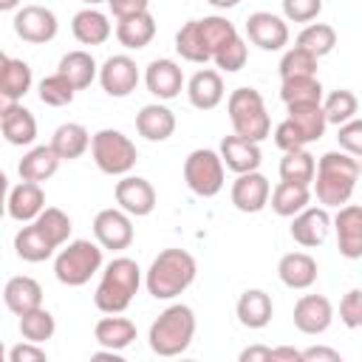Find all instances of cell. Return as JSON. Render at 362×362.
<instances>
[{"label":"cell","instance_id":"6da1fadb","mask_svg":"<svg viewBox=\"0 0 362 362\" xmlns=\"http://www.w3.org/2000/svg\"><path fill=\"white\" fill-rule=\"evenodd\" d=\"M359 181V158L345 150H331L317 161L314 195L322 206H345Z\"/></svg>","mask_w":362,"mask_h":362},{"label":"cell","instance_id":"7a4b0ae2","mask_svg":"<svg viewBox=\"0 0 362 362\" xmlns=\"http://www.w3.org/2000/svg\"><path fill=\"white\" fill-rule=\"evenodd\" d=\"M198 263L184 249H164L153 257L150 269L144 272V286L156 300H173L195 283Z\"/></svg>","mask_w":362,"mask_h":362},{"label":"cell","instance_id":"3957f363","mask_svg":"<svg viewBox=\"0 0 362 362\" xmlns=\"http://www.w3.org/2000/svg\"><path fill=\"white\" fill-rule=\"evenodd\" d=\"M141 286V269L133 257H113L93 291V303L102 314H122Z\"/></svg>","mask_w":362,"mask_h":362},{"label":"cell","instance_id":"277c9868","mask_svg":"<svg viewBox=\"0 0 362 362\" xmlns=\"http://www.w3.org/2000/svg\"><path fill=\"white\" fill-rule=\"evenodd\" d=\"M192 337H195V311L184 303H173L153 320L147 342L156 356H178L189 348Z\"/></svg>","mask_w":362,"mask_h":362},{"label":"cell","instance_id":"5b68a950","mask_svg":"<svg viewBox=\"0 0 362 362\" xmlns=\"http://www.w3.org/2000/svg\"><path fill=\"white\" fill-rule=\"evenodd\" d=\"M102 269V243L96 240H68L54 257V274L62 286H85Z\"/></svg>","mask_w":362,"mask_h":362},{"label":"cell","instance_id":"8992f818","mask_svg":"<svg viewBox=\"0 0 362 362\" xmlns=\"http://www.w3.org/2000/svg\"><path fill=\"white\" fill-rule=\"evenodd\" d=\"M226 110H229V122H232V130L249 141H263L272 130V119L266 113V105H263V96L255 90V88H238L229 93V102H226Z\"/></svg>","mask_w":362,"mask_h":362},{"label":"cell","instance_id":"52a82bcc","mask_svg":"<svg viewBox=\"0 0 362 362\" xmlns=\"http://www.w3.org/2000/svg\"><path fill=\"white\" fill-rule=\"evenodd\" d=\"M90 156H93L96 167L105 175H127L136 167V161H139L136 144L122 130H113V127H105V130L93 133Z\"/></svg>","mask_w":362,"mask_h":362},{"label":"cell","instance_id":"ba28073f","mask_svg":"<svg viewBox=\"0 0 362 362\" xmlns=\"http://www.w3.org/2000/svg\"><path fill=\"white\" fill-rule=\"evenodd\" d=\"M223 158L209 147H198L184 161V181L201 198H215L223 189Z\"/></svg>","mask_w":362,"mask_h":362},{"label":"cell","instance_id":"9c48e42d","mask_svg":"<svg viewBox=\"0 0 362 362\" xmlns=\"http://www.w3.org/2000/svg\"><path fill=\"white\" fill-rule=\"evenodd\" d=\"M133 215L124 212L122 206H107V209H99L96 218H93V238L102 243V249H110V252H122L133 243Z\"/></svg>","mask_w":362,"mask_h":362},{"label":"cell","instance_id":"30bf717a","mask_svg":"<svg viewBox=\"0 0 362 362\" xmlns=\"http://www.w3.org/2000/svg\"><path fill=\"white\" fill-rule=\"evenodd\" d=\"M14 31L20 40L31 45H45L57 37L59 23H57V14L45 6H23L14 14Z\"/></svg>","mask_w":362,"mask_h":362},{"label":"cell","instance_id":"8fae6325","mask_svg":"<svg viewBox=\"0 0 362 362\" xmlns=\"http://www.w3.org/2000/svg\"><path fill=\"white\" fill-rule=\"evenodd\" d=\"M99 85L107 96H130L139 85V68L127 54H113L99 68Z\"/></svg>","mask_w":362,"mask_h":362},{"label":"cell","instance_id":"7c38bea8","mask_svg":"<svg viewBox=\"0 0 362 362\" xmlns=\"http://www.w3.org/2000/svg\"><path fill=\"white\" fill-rule=\"evenodd\" d=\"M334 322V305L328 297L322 294H303L297 303H294V325L297 331L308 334V337H317V334H325Z\"/></svg>","mask_w":362,"mask_h":362},{"label":"cell","instance_id":"4fadbf2b","mask_svg":"<svg viewBox=\"0 0 362 362\" xmlns=\"http://www.w3.org/2000/svg\"><path fill=\"white\" fill-rule=\"evenodd\" d=\"M334 232H337V249L348 260L362 257V206L345 204L334 215Z\"/></svg>","mask_w":362,"mask_h":362},{"label":"cell","instance_id":"5bb4252c","mask_svg":"<svg viewBox=\"0 0 362 362\" xmlns=\"http://www.w3.org/2000/svg\"><path fill=\"white\" fill-rule=\"evenodd\" d=\"M246 37L263 51H280L288 42V25L272 11H255L246 20Z\"/></svg>","mask_w":362,"mask_h":362},{"label":"cell","instance_id":"9a60e30c","mask_svg":"<svg viewBox=\"0 0 362 362\" xmlns=\"http://www.w3.org/2000/svg\"><path fill=\"white\" fill-rule=\"evenodd\" d=\"M269 198H272V184H269V178H266L263 173H257V170L240 173V175L235 178V184H232V204H235V209H240V212L255 215V212H260V209L269 204Z\"/></svg>","mask_w":362,"mask_h":362},{"label":"cell","instance_id":"2e32d148","mask_svg":"<svg viewBox=\"0 0 362 362\" xmlns=\"http://www.w3.org/2000/svg\"><path fill=\"white\" fill-rule=\"evenodd\" d=\"M116 204L133 218H144L156 209V189L141 175H122V181H116Z\"/></svg>","mask_w":362,"mask_h":362},{"label":"cell","instance_id":"e0dca14e","mask_svg":"<svg viewBox=\"0 0 362 362\" xmlns=\"http://www.w3.org/2000/svg\"><path fill=\"white\" fill-rule=\"evenodd\" d=\"M331 226H334V221L328 215V206H305L303 212H297L291 218V238L300 246L314 249L328 238Z\"/></svg>","mask_w":362,"mask_h":362},{"label":"cell","instance_id":"ac0fdd59","mask_svg":"<svg viewBox=\"0 0 362 362\" xmlns=\"http://www.w3.org/2000/svg\"><path fill=\"white\" fill-rule=\"evenodd\" d=\"M0 127H3L6 141L14 147H25L37 139V119L20 102H3L0 105Z\"/></svg>","mask_w":362,"mask_h":362},{"label":"cell","instance_id":"d6986e66","mask_svg":"<svg viewBox=\"0 0 362 362\" xmlns=\"http://www.w3.org/2000/svg\"><path fill=\"white\" fill-rule=\"evenodd\" d=\"M218 153H221L226 170H232V173H238V175H240V173H252V170H257L260 161H263L260 141H249V139H243V136H238V133L223 136Z\"/></svg>","mask_w":362,"mask_h":362},{"label":"cell","instance_id":"ffe728a7","mask_svg":"<svg viewBox=\"0 0 362 362\" xmlns=\"http://www.w3.org/2000/svg\"><path fill=\"white\" fill-rule=\"evenodd\" d=\"M144 85L158 99H175L184 88V71L173 59H153L144 71Z\"/></svg>","mask_w":362,"mask_h":362},{"label":"cell","instance_id":"44dd1931","mask_svg":"<svg viewBox=\"0 0 362 362\" xmlns=\"http://www.w3.org/2000/svg\"><path fill=\"white\" fill-rule=\"evenodd\" d=\"M6 209H8V215H11L14 221H20V223L37 221V215L45 209V192H42V187H40L37 181H23V178H20V184L11 187V192H8Z\"/></svg>","mask_w":362,"mask_h":362},{"label":"cell","instance_id":"7402d4cb","mask_svg":"<svg viewBox=\"0 0 362 362\" xmlns=\"http://www.w3.org/2000/svg\"><path fill=\"white\" fill-rule=\"evenodd\" d=\"M187 96H189V105L198 107V110H212L223 102V79L218 71L212 68H201L189 76L187 82Z\"/></svg>","mask_w":362,"mask_h":362},{"label":"cell","instance_id":"603a6c76","mask_svg":"<svg viewBox=\"0 0 362 362\" xmlns=\"http://www.w3.org/2000/svg\"><path fill=\"white\" fill-rule=\"evenodd\" d=\"M277 277L283 286L303 291V288L314 286V280H317V260L308 252H288L277 263Z\"/></svg>","mask_w":362,"mask_h":362},{"label":"cell","instance_id":"cb8c5ba5","mask_svg":"<svg viewBox=\"0 0 362 362\" xmlns=\"http://www.w3.org/2000/svg\"><path fill=\"white\" fill-rule=\"evenodd\" d=\"M31 68L28 62L23 59H14V57H0V96L3 102H20L28 90H31Z\"/></svg>","mask_w":362,"mask_h":362},{"label":"cell","instance_id":"d4e9b609","mask_svg":"<svg viewBox=\"0 0 362 362\" xmlns=\"http://www.w3.org/2000/svg\"><path fill=\"white\" fill-rule=\"evenodd\" d=\"M136 130L147 141H167L175 130V113L167 105H158V102L144 105L136 113Z\"/></svg>","mask_w":362,"mask_h":362},{"label":"cell","instance_id":"484cf974","mask_svg":"<svg viewBox=\"0 0 362 362\" xmlns=\"http://www.w3.org/2000/svg\"><path fill=\"white\" fill-rule=\"evenodd\" d=\"M235 314H238V320H240L243 328H255L257 331V328H266L272 322L274 305H272V297L263 288H246L238 297Z\"/></svg>","mask_w":362,"mask_h":362},{"label":"cell","instance_id":"4316f807","mask_svg":"<svg viewBox=\"0 0 362 362\" xmlns=\"http://www.w3.org/2000/svg\"><path fill=\"white\" fill-rule=\"evenodd\" d=\"M59 156H57V150L51 147V144H40V147H31L23 158H20V164H17V173H20V178L23 181H37V184H42V181H48L57 170H59Z\"/></svg>","mask_w":362,"mask_h":362},{"label":"cell","instance_id":"83f0119b","mask_svg":"<svg viewBox=\"0 0 362 362\" xmlns=\"http://www.w3.org/2000/svg\"><path fill=\"white\" fill-rule=\"evenodd\" d=\"M3 303H6V308H8L11 314L20 317V314H25V311L42 305V288H40V283H37L34 277L17 274V277H11V280L6 283V288H3Z\"/></svg>","mask_w":362,"mask_h":362},{"label":"cell","instance_id":"f1b7e54d","mask_svg":"<svg viewBox=\"0 0 362 362\" xmlns=\"http://www.w3.org/2000/svg\"><path fill=\"white\" fill-rule=\"evenodd\" d=\"M93 337L102 348L124 351L136 339V322L127 320V317H119V314H107L93 325Z\"/></svg>","mask_w":362,"mask_h":362},{"label":"cell","instance_id":"f546056e","mask_svg":"<svg viewBox=\"0 0 362 362\" xmlns=\"http://www.w3.org/2000/svg\"><path fill=\"white\" fill-rule=\"evenodd\" d=\"M71 31H74L76 42H82V45H102L110 37V23H107V14L88 6V8L74 14Z\"/></svg>","mask_w":362,"mask_h":362},{"label":"cell","instance_id":"4dcf8cb0","mask_svg":"<svg viewBox=\"0 0 362 362\" xmlns=\"http://www.w3.org/2000/svg\"><path fill=\"white\" fill-rule=\"evenodd\" d=\"M153 37H156V20H153L150 11H139V14L122 17L116 23V40L130 51H139V48L150 45Z\"/></svg>","mask_w":362,"mask_h":362},{"label":"cell","instance_id":"1f68e13d","mask_svg":"<svg viewBox=\"0 0 362 362\" xmlns=\"http://www.w3.org/2000/svg\"><path fill=\"white\" fill-rule=\"evenodd\" d=\"M90 133L85 130V124H79V122H65V124H59L57 130H54V136H51V147L57 150V156L62 158V161H74V158H79L88 147H90Z\"/></svg>","mask_w":362,"mask_h":362},{"label":"cell","instance_id":"d6a6232c","mask_svg":"<svg viewBox=\"0 0 362 362\" xmlns=\"http://www.w3.org/2000/svg\"><path fill=\"white\" fill-rule=\"evenodd\" d=\"M14 252H17V257H23L25 263H42V260H48L54 252H57V246L45 238V232L31 221L28 226H23L17 235H14Z\"/></svg>","mask_w":362,"mask_h":362},{"label":"cell","instance_id":"836d02e7","mask_svg":"<svg viewBox=\"0 0 362 362\" xmlns=\"http://www.w3.org/2000/svg\"><path fill=\"white\" fill-rule=\"evenodd\" d=\"M311 201V189L305 184H294V181H283L272 189V209L280 215V218H294L297 212H303Z\"/></svg>","mask_w":362,"mask_h":362},{"label":"cell","instance_id":"e575fe53","mask_svg":"<svg viewBox=\"0 0 362 362\" xmlns=\"http://www.w3.org/2000/svg\"><path fill=\"white\" fill-rule=\"evenodd\" d=\"M175 51L181 54V59L195 62V65H204V62L212 59L206 42H204V34H201L198 20H187V23L178 28V34H175Z\"/></svg>","mask_w":362,"mask_h":362},{"label":"cell","instance_id":"d590c367","mask_svg":"<svg viewBox=\"0 0 362 362\" xmlns=\"http://www.w3.org/2000/svg\"><path fill=\"white\" fill-rule=\"evenodd\" d=\"M57 68H59L62 76H68V79L74 82L76 90L88 88V85L99 76V65H96V59H93L88 51H68V54L59 59Z\"/></svg>","mask_w":362,"mask_h":362},{"label":"cell","instance_id":"8d00e7d4","mask_svg":"<svg viewBox=\"0 0 362 362\" xmlns=\"http://www.w3.org/2000/svg\"><path fill=\"white\" fill-rule=\"evenodd\" d=\"M280 99L291 105H322V85L317 76H291L280 85Z\"/></svg>","mask_w":362,"mask_h":362},{"label":"cell","instance_id":"74e56055","mask_svg":"<svg viewBox=\"0 0 362 362\" xmlns=\"http://www.w3.org/2000/svg\"><path fill=\"white\" fill-rule=\"evenodd\" d=\"M288 119L300 127V133L305 136V141H320L325 136V127H328V119H325V110L322 105H291L288 107Z\"/></svg>","mask_w":362,"mask_h":362},{"label":"cell","instance_id":"f35d334b","mask_svg":"<svg viewBox=\"0 0 362 362\" xmlns=\"http://www.w3.org/2000/svg\"><path fill=\"white\" fill-rule=\"evenodd\" d=\"M317 175V161L314 156L303 147V150H291V153H283L280 158V178L283 181H294V184H311Z\"/></svg>","mask_w":362,"mask_h":362},{"label":"cell","instance_id":"ab89813d","mask_svg":"<svg viewBox=\"0 0 362 362\" xmlns=\"http://www.w3.org/2000/svg\"><path fill=\"white\" fill-rule=\"evenodd\" d=\"M297 45L305 48L308 54H314V57L320 59V57H325V54L334 51V45H337V31H334V25H328V23H308V25L297 34Z\"/></svg>","mask_w":362,"mask_h":362},{"label":"cell","instance_id":"60d3db41","mask_svg":"<svg viewBox=\"0 0 362 362\" xmlns=\"http://www.w3.org/2000/svg\"><path fill=\"white\" fill-rule=\"evenodd\" d=\"M54 331H57V322H54V314L48 308L37 305V308L20 314V334L28 342H40L42 345L45 339L54 337Z\"/></svg>","mask_w":362,"mask_h":362},{"label":"cell","instance_id":"b9f144b4","mask_svg":"<svg viewBox=\"0 0 362 362\" xmlns=\"http://www.w3.org/2000/svg\"><path fill=\"white\" fill-rule=\"evenodd\" d=\"M322 110H325L328 124H337V127H339V124H345V122H351V119L356 116L359 102H356L354 90L339 88V90H331V93L322 99Z\"/></svg>","mask_w":362,"mask_h":362},{"label":"cell","instance_id":"7bdbcfd3","mask_svg":"<svg viewBox=\"0 0 362 362\" xmlns=\"http://www.w3.org/2000/svg\"><path fill=\"white\" fill-rule=\"evenodd\" d=\"M198 25H201L204 42H206V48H209V54H212V57H215V54H218L229 40H235V37H238L235 23H232V20H226V17H221V14H209V17L198 20Z\"/></svg>","mask_w":362,"mask_h":362},{"label":"cell","instance_id":"ee69618b","mask_svg":"<svg viewBox=\"0 0 362 362\" xmlns=\"http://www.w3.org/2000/svg\"><path fill=\"white\" fill-rule=\"evenodd\" d=\"M42 232H45V238L59 249V246H65L68 243V238H71V218L62 212V209H57V206H45L40 215H37V221H34Z\"/></svg>","mask_w":362,"mask_h":362},{"label":"cell","instance_id":"f6af8a7d","mask_svg":"<svg viewBox=\"0 0 362 362\" xmlns=\"http://www.w3.org/2000/svg\"><path fill=\"white\" fill-rule=\"evenodd\" d=\"M74 96H76L74 82H71L68 76H62L59 71H57V74H51V76H45V79L40 82V102H42V105L65 107V105H71V102H74Z\"/></svg>","mask_w":362,"mask_h":362},{"label":"cell","instance_id":"bcb514c9","mask_svg":"<svg viewBox=\"0 0 362 362\" xmlns=\"http://www.w3.org/2000/svg\"><path fill=\"white\" fill-rule=\"evenodd\" d=\"M291 76H317V57L300 45L288 48L280 59V79H291Z\"/></svg>","mask_w":362,"mask_h":362},{"label":"cell","instance_id":"7dc6e473","mask_svg":"<svg viewBox=\"0 0 362 362\" xmlns=\"http://www.w3.org/2000/svg\"><path fill=\"white\" fill-rule=\"evenodd\" d=\"M212 59H215V65H218L221 71L235 74V71H240V68L246 65V59H249V48H246V42H243V37L238 34V37L229 40Z\"/></svg>","mask_w":362,"mask_h":362},{"label":"cell","instance_id":"c3c4849f","mask_svg":"<svg viewBox=\"0 0 362 362\" xmlns=\"http://www.w3.org/2000/svg\"><path fill=\"white\" fill-rule=\"evenodd\" d=\"M283 17L291 23H311L322 11V0H280Z\"/></svg>","mask_w":362,"mask_h":362},{"label":"cell","instance_id":"681fc988","mask_svg":"<svg viewBox=\"0 0 362 362\" xmlns=\"http://www.w3.org/2000/svg\"><path fill=\"white\" fill-rule=\"evenodd\" d=\"M274 144H277L283 153H291V150H303L308 141H305V136L300 133V127L286 116V119L274 127Z\"/></svg>","mask_w":362,"mask_h":362},{"label":"cell","instance_id":"f907efd6","mask_svg":"<svg viewBox=\"0 0 362 362\" xmlns=\"http://www.w3.org/2000/svg\"><path fill=\"white\" fill-rule=\"evenodd\" d=\"M337 144H339V150H345V153H351V156H362V119H351V122H345V124H339V130H337Z\"/></svg>","mask_w":362,"mask_h":362},{"label":"cell","instance_id":"816d5d0a","mask_svg":"<svg viewBox=\"0 0 362 362\" xmlns=\"http://www.w3.org/2000/svg\"><path fill=\"white\" fill-rule=\"evenodd\" d=\"M339 320L345 328H362V288H351L339 300Z\"/></svg>","mask_w":362,"mask_h":362},{"label":"cell","instance_id":"f5cc1de1","mask_svg":"<svg viewBox=\"0 0 362 362\" xmlns=\"http://www.w3.org/2000/svg\"><path fill=\"white\" fill-rule=\"evenodd\" d=\"M45 359H48L45 348L40 342H28V339L8 351V362H45Z\"/></svg>","mask_w":362,"mask_h":362},{"label":"cell","instance_id":"db71d44e","mask_svg":"<svg viewBox=\"0 0 362 362\" xmlns=\"http://www.w3.org/2000/svg\"><path fill=\"white\" fill-rule=\"evenodd\" d=\"M105 3H107L110 14L116 20L130 17V14H139V11H147V6H150V0H105Z\"/></svg>","mask_w":362,"mask_h":362},{"label":"cell","instance_id":"11a10c76","mask_svg":"<svg viewBox=\"0 0 362 362\" xmlns=\"http://www.w3.org/2000/svg\"><path fill=\"white\" fill-rule=\"evenodd\" d=\"M303 362H342V354L325 345H311L303 351Z\"/></svg>","mask_w":362,"mask_h":362},{"label":"cell","instance_id":"9f6ffc18","mask_svg":"<svg viewBox=\"0 0 362 362\" xmlns=\"http://www.w3.org/2000/svg\"><path fill=\"white\" fill-rule=\"evenodd\" d=\"M240 362H272V348L266 345H252L240 351Z\"/></svg>","mask_w":362,"mask_h":362},{"label":"cell","instance_id":"6f0895ef","mask_svg":"<svg viewBox=\"0 0 362 362\" xmlns=\"http://www.w3.org/2000/svg\"><path fill=\"white\" fill-rule=\"evenodd\" d=\"M272 362H303V351L288 348V345L272 348Z\"/></svg>","mask_w":362,"mask_h":362},{"label":"cell","instance_id":"680465c9","mask_svg":"<svg viewBox=\"0 0 362 362\" xmlns=\"http://www.w3.org/2000/svg\"><path fill=\"white\" fill-rule=\"evenodd\" d=\"M209 6H215V8H235L240 0H206Z\"/></svg>","mask_w":362,"mask_h":362},{"label":"cell","instance_id":"91938a15","mask_svg":"<svg viewBox=\"0 0 362 362\" xmlns=\"http://www.w3.org/2000/svg\"><path fill=\"white\" fill-rule=\"evenodd\" d=\"M17 6H20V0H0V11H11Z\"/></svg>","mask_w":362,"mask_h":362},{"label":"cell","instance_id":"94428289","mask_svg":"<svg viewBox=\"0 0 362 362\" xmlns=\"http://www.w3.org/2000/svg\"><path fill=\"white\" fill-rule=\"evenodd\" d=\"M82 3H88V6H96V3H105V0H82Z\"/></svg>","mask_w":362,"mask_h":362},{"label":"cell","instance_id":"6125c7cd","mask_svg":"<svg viewBox=\"0 0 362 362\" xmlns=\"http://www.w3.org/2000/svg\"><path fill=\"white\" fill-rule=\"evenodd\" d=\"M359 173H362V156H359Z\"/></svg>","mask_w":362,"mask_h":362}]
</instances>
